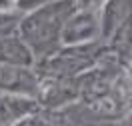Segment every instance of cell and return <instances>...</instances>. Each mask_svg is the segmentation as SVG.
Returning a JSON list of instances; mask_svg holds the SVG:
<instances>
[{"instance_id": "obj_1", "label": "cell", "mask_w": 132, "mask_h": 126, "mask_svg": "<svg viewBox=\"0 0 132 126\" xmlns=\"http://www.w3.org/2000/svg\"><path fill=\"white\" fill-rule=\"evenodd\" d=\"M16 0H0V12H8V10L14 8Z\"/></svg>"}]
</instances>
